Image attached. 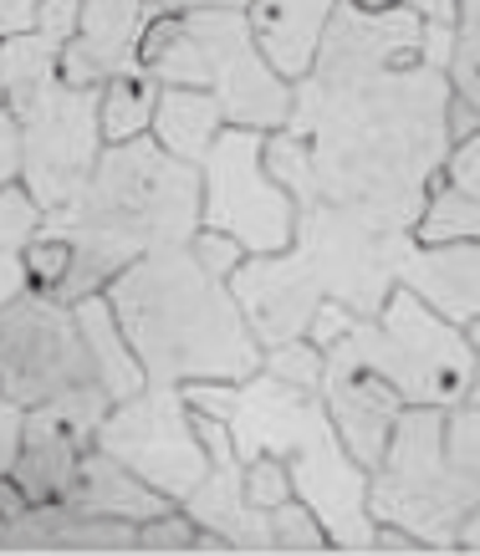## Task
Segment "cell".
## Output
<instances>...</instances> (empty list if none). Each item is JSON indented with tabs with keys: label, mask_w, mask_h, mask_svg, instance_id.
I'll return each instance as SVG.
<instances>
[{
	"label": "cell",
	"mask_w": 480,
	"mask_h": 556,
	"mask_svg": "<svg viewBox=\"0 0 480 556\" xmlns=\"http://www.w3.org/2000/svg\"><path fill=\"white\" fill-rule=\"evenodd\" d=\"M189 245H194V255H200L215 276H225V281H230V270L245 261V251H240L236 236H225V230H205V225H200V236L189 240Z\"/></svg>",
	"instance_id": "836d02e7"
},
{
	"label": "cell",
	"mask_w": 480,
	"mask_h": 556,
	"mask_svg": "<svg viewBox=\"0 0 480 556\" xmlns=\"http://www.w3.org/2000/svg\"><path fill=\"white\" fill-rule=\"evenodd\" d=\"M450 72L409 62L353 77L307 72L292 87L287 134L307 138L327 204L414 230L450 159Z\"/></svg>",
	"instance_id": "6da1fadb"
},
{
	"label": "cell",
	"mask_w": 480,
	"mask_h": 556,
	"mask_svg": "<svg viewBox=\"0 0 480 556\" xmlns=\"http://www.w3.org/2000/svg\"><path fill=\"white\" fill-rule=\"evenodd\" d=\"M108 302L149 383H245L261 372L256 342L225 276L194 245H159L108 281Z\"/></svg>",
	"instance_id": "3957f363"
},
{
	"label": "cell",
	"mask_w": 480,
	"mask_h": 556,
	"mask_svg": "<svg viewBox=\"0 0 480 556\" xmlns=\"http://www.w3.org/2000/svg\"><path fill=\"white\" fill-rule=\"evenodd\" d=\"M92 444L123 459L134 475H143L154 490H164L174 506L210 470L205 439L194 434V414H189L185 393L174 383H143L134 399L113 404L98 424Z\"/></svg>",
	"instance_id": "7c38bea8"
},
{
	"label": "cell",
	"mask_w": 480,
	"mask_h": 556,
	"mask_svg": "<svg viewBox=\"0 0 480 556\" xmlns=\"http://www.w3.org/2000/svg\"><path fill=\"white\" fill-rule=\"evenodd\" d=\"M399 287H409L425 306L445 321L470 327L480 317V240H450V245H419L399 270Z\"/></svg>",
	"instance_id": "2e32d148"
},
{
	"label": "cell",
	"mask_w": 480,
	"mask_h": 556,
	"mask_svg": "<svg viewBox=\"0 0 480 556\" xmlns=\"http://www.w3.org/2000/svg\"><path fill=\"white\" fill-rule=\"evenodd\" d=\"M399 5H409L419 21H440V26H455V11H460V0H399Z\"/></svg>",
	"instance_id": "7bdbcfd3"
},
{
	"label": "cell",
	"mask_w": 480,
	"mask_h": 556,
	"mask_svg": "<svg viewBox=\"0 0 480 556\" xmlns=\"http://www.w3.org/2000/svg\"><path fill=\"white\" fill-rule=\"evenodd\" d=\"M149 11L143 0H83L77 36L56 51V77L72 87H108L113 77H134L138 41H143Z\"/></svg>",
	"instance_id": "9a60e30c"
},
{
	"label": "cell",
	"mask_w": 480,
	"mask_h": 556,
	"mask_svg": "<svg viewBox=\"0 0 480 556\" xmlns=\"http://www.w3.org/2000/svg\"><path fill=\"white\" fill-rule=\"evenodd\" d=\"M358 5H368V11H383V5H399V0H358Z\"/></svg>",
	"instance_id": "bcb514c9"
},
{
	"label": "cell",
	"mask_w": 480,
	"mask_h": 556,
	"mask_svg": "<svg viewBox=\"0 0 480 556\" xmlns=\"http://www.w3.org/2000/svg\"><path fill=\"white\" fill-rule=\"evenodd\" d=\"M450 87L480 113V0H460L455 11V51H450Z\"/></svg>",
	"instance_id": "484cf974"
},
{
	"label": "cell",
	"mask_w": 480,
	"mask_h": 556,
	"mask_svg": "<svg viewBox=\"0 0 480 556\" xmlns=\"http://www.w3.org/2000/svg\"><path fill=\"white\" fill-rule=\"evenodd\" d=\"M0 546H5V516H0Z\"/></svg>",
	"instance_id": "c3c4849f"
},
{
	"label": "cell",
	"mask_w": 480,
	"mask_h": 556,
	"mask_svg": "<svg viewBox=\"0 0 480 556\" xmlns=\"http://www.w3.org/2000/svg\"><path fill=\"white\" fill-rule=\"evenodd\" d=\"M455 546H460V552H480V506L460 521V536H455Z\"/></svg>",
	"instance_id": "ee69618b"
},
{
	"label": "cell",
	"mask_w": 480,
	"mask_h": 556,
	"mask_svg": "<svg viewBox=\"0 0 480 556\" xmlns=\"http://www.w3.org/2000/svg\"><path fill=\"white\" fill-rule=\"evenodd\" d=\"M194 541H200V526L185 506L159 510L154 521L138 526V552H194Z\"/></svg>",
	"instance_id": "4dcf8cb0"
},
{
	"label": "cell",
	"mask_w": 480,
	"mask_h": 556,
	"mask_svg": "<svg viewBox=\"0 0 480 556\" xmlns=\"http://www.w3.org/2000/svg\"><path fill=\"white\" fill-rule=\"evenodd\" d=\"M450 51H455V26H440V21H425V41H419V62L425 67L450 72Z\"/></svg>",
	"instance_id": "f35d334b"
},
{
	"label": "cell",
	"mask_w": 480,
	"mask_h": 556,
	"mask_svg": "<svg viewBox=\"0 0 480 556\" xmlns=\"http://www.w3.org/2000/svg\"><path fill=\"white\" fill-rule=\"evenodd\" d=\"M240 480H245V495H251V506L261 510H276L281 501H292V470L281 465L276 455H251L240 459Z\"/></svg>",
	"instance_id": "f546056e"
},
{
	"label": "cell",
	"mask_w": 480,
	"mask_h": 556,
	"mask_svg": "<svg viewBox=\"0 0 480 556\" xmlns=\"http://www.w3.org/2000/svg\"><path fill=\"white\" fill-rule=\"evenodd\" d=\"M480 506V475L450 455L445 408L409 404L399 414L389 450L368 475V516L378 526H399L429 546L450 552L460 521Z\"/></svg>",
	"instance_id": "8992f818"
},
{
	"label": "cell",
	"mask_w": 480,
	"mask_h": 556,
	"mask_svg": "<svg viewBox=\"0 0 480 556\" xmlns=\"http://www.w3.org/2000/svg\"><path fill=\"white\" fill-rule=\"evenodd\" d=\"M103 87H72L62 77L41 87L21 108V185L41 204V215H56L62 204L87 185L98 169L108 138H103Z\"/></svg>",
	"instance_id": "8fae6325"
},
{
	"label": "cell",
	"mask_w": 480,
	"mask_h": 556,
	"mask_svg": "<svg viewBox=\"0 0 480 556\" xmlns=\"http://www.w3.org/2000/svg\"><path fill=\"white\" fill-rule=\"evenodd\" d=\"M296 255L312 266L327 302L348 306L358 321H374L399 287V270L414 251V230H389L374 219L338 210L327 200L296 204Z\"/></svg>",
	"instance_id": "ba28073f"
},
{
	"label": "cell",
	"mask_w": 480,
	"mask_h": 556,
	"mask_svg": "<svg viewBox=\"0 0 480 556\" xmlns=\"http://www.w3.org/2000/svg\"><path fill=\"white\" fill-rule=\"evenodd\" d=\"M261 128H220L200 159V225L240 240L245 255L287 251L296 236L292 194L266 174Z\"/></svg>",
	"instance_id": "30bf717a"
},
{
	"label": "cell",
	"mask_w": 480,
	"mask_h": 556,
	"mask_svg": "<svg viewBox=\"0 0 480 556\" xmlns=\"http://www.w3.org/2000/svg\"><path fill=\"white\" fill-rule=\"evenodd\" d=\"M72 266V245L62 236H47V230H36V240L26 245V270H31V287L36 291H52Z\"/></svg>",
	"instance_id": "1f68e13d"
},
{
	"label": "cell",
	"mask_w": 480,
	"mask_h": 556,
	"mask_svg": "<svg viewBox=\"0 0 480 556\" xmlns=\"http://www.w3.org/2000/svg\"><path fill=\"white\" fill-rule=\"evenodd\" d=\"M225 128V108L210 87H164L154 108V128L149 134L185 164H200L210 153V143Z\"/></svg>",
	"instance_id": "ffe728a7"
},
{
	"label": "cell",
	"mask_w": 480,
	"mask_h": 556,
	"mask_svg": "<svg viewBox=\"0 0 480 556\" xmlns=\"http://www.w3.org/2000/svg\"><path fill=\"white\" fill-rule=\"evenodd\" d=\"M266 174H271L276 185L292 194V204H312V200H323V189H317V169H312V149H307V138H296V134H266Z\"/></svg>",
	"instance_id": "d4e9b609"
},
{
	"label": "cell",
	"mask_w": 480,
	"mask_h": 556,
	"mask_svg": "<svg viewBox=\"0 0 480 556\" xmlns=\"http://www.w3.org/2000/svg\"><path fill=\"white\" fill-rule=\"evenodd\" d=\"M414 240L419 245H450V240H480V200H470L465 189L445 185L429 189L425 210L414 219Z\"/></svg>",
	"instance_id": "cb8c5ba5"
},
{
	"label": "cell",
	"mask_w": 480,
	"mask_h": 556,
	"mask_svg": "<svg viewBox=\"0 0 480 556\" xmlns=\"http://www.w3.org/2000/svg\"><path fill=\"white\" fill-rule=\"evenodd\" d=\"M52 77H56V47H47L36 31L0 36V87H5V108L11 113H21Z\"/></svg>",
	"instance_id": "7402d4cb"
},
{
	"label": "cell",
	"mask_w": 480,
	"mask_h": 556,
	"mask_svg": "<svg viewBox=\"0 0 480 556\" xmlns=\"http://www.w3.org/2000/svg\"><path fill=\"white\" fill-rule=\"evenodd\" d=\"M77 21H83V0H36V26L31 31L47 41V47H67L77 36Z\"/></svg>",
	"instance_id": "d6a6232c"
},
{
	"label": "cell",
	"mask_w": 480,
	"mask_h": 556,
	"mask_svg": "<svg viewBox=\"0 0 480 556\" xmlns=\"http://www.w3.org/2000/svg\"><path fill=\"white\" fill-rule=\"evenodd\" d=\"M230 291H236V302L261 348H281L292 338H307L317 306L327 302L312 266L296 255V245L271 255H245L230 270Z\"/></svg>",
	"instance_id": "4fadbf2b"
},
{
	"label": "cell",
	"mask_w": 480,
	"mask_h": 556,
	"mask_svg": "<svg viewBox=\"0 0 480 556\" xmlns=\"http://www.w3.org/2000/svg\"><path fill=\"white\" fill-rule=\"evenodd\" d=\"M271 531H276V552H327L332 536L323 531V521L312 516L307 501H281L271 510Z\"/></svg>",
	"instance_id": "83f0119b"
},
{
	"label": "cell",
	"mask_w": 480,
	"mask_h": 556,
	"mask_svg": "<svg viewBox=\"0 0 480 556\" xmlns=\"http://www.w3.org/2000/svg\"><path fill=\"white\" fill-rule=\"evenodd\" d=\"M0 98H5V87H0Z\"/></svg>",
	"instance_id": "681fc988"
},
{
	"label": "cell",
	"mask_w": 480,
	"mask_h": 556,
	"mask_svg": "<svg viewBox=\"0 0 480 556\" xmlns=\"http://www.w3.org/2000/svg\"><path fill=\"white\" fill-rule=\"evenodd\" d=\"M465 338H470V348H476V353H480V317L470 321V327H465Z\"/></svg>",
	"instance_id": "f6af8a7d"
},
{
	"label": "cell",
	"mask_w": 480,
	"mask_h": 556,
	"mask_svg": "<svg viewBox=\"0 0 480 556\" xmlns=\"http://www.w3.org/2000/svg\"><path fill=\"white\" fill-rule=\"evenodd\" d=\"M41 230L72 245L67 276L47 296L77 306L92 291H108L138 255L200 236V164L174 159L154 134L108 143L87 185L41 219Z\"/></svg>",
	"instance_id": "7a4b0ae2"
},
{
	"label": "cell",
	"mask_w": 480,
	"mask_h": 556,
	"mask_svg": "<svg viewBox=\"0 0 480 556\" xmlns=\"http://www.w3.org/2000/svg\"><path fill=\"white\" fill-rule=\"evenodd\" d=\"M230 439L240 459L276 455L292 470L296 501L312 506L332 546L374 552L378 521L368 516V470L343 450L323 393L281 383L271 372H251L245 383H236Z\"/></svg>",
	"instance_id": "277c9868"
},
{
	"label": "cell",
	"mask_w": 480,
	"mask_h": 556,
	"mask_svg": "<svg viewBox=\"0 0 480 556\" xmlns=\"http://www.w3.org/2000/svg\"><path fill=\"white\" fill-rule=\"evenodd\" d=\"M21 439H26V404H16V399L0 393V480L16 470Z\"/></svg>",
	"instance_id": "e575fe53"
},
{
	"label": "cell",
	"mask_w": 480,
	"mask_h": 556,
	"mask_svg": "<svg viewBox=\"0 0 480 556\" xmlns=\"http://www.w3.org/2000/svg\"><path fill=\"white\" fill-rule=\"evenodd\" d=\"M470 399L480 404V363H476V383H470Z\"/></svg>",
	"instance_id": "7dc6e473"
},
{
	"label": "cell",
	"mask_w": 480,
	"mask_h": 556,
	"mask_svg": "<svg viewBox=\"0 0 480 556\" xmlns=\"http://www.w3.org/2000/svg\"><path fill=\"white\" fill-rule=\"evenodd\" d=\"M77 327H83L87 348H92V363H98V378H103L108 399H113V404L134 399L149 378H143V363H138L134 348H128V338H123V327H118V317H113L108 291H92V296H83V302H77Z\"/></svg>",
	"instance_id": "44dd1931"
},
{
	"label": "cell",
	"mask_w": 480,
	"mask_h": 556,
	"mask_svg": "<svg viewBox=\"0 0 480 556\" xmlns=\"http://www.w3.org/2000/svg\"><path fill=\"white\" fill-rule=\"evenodd\" d=\"M445 179L455 189H465L470 200H480V134H470L465 143H455V149H450Z\"/></svg>",
	"instance_id": "d590c367"
},
{
	"label": "cell",
	"mask_w": 480,
	"mask_h": 556,
	"mask_svg": "<svg viewBox=\"0 0 480 556\" xmlns=\"http://www.w3.org/2000/svg\"><path fill=\"white\" fill-rule=\"evenodd\" d=\"M72 510H83V516H113V521H154L159 510H169L174 501L164 490H154L143 475H134L123 459H113L108 450H87L77 475H72L67 495H62Z\"/></svg>",
	"instance_id": "d6986e66"
},
{
	"label": "cell",
	"mask_w": 480,
	"mask_h": 556,
	"mask_svg": "<svg viewBox=\"0 0 480 556\" xmlns=\"http://www.w3.org/2000/svg\"><path fill=\"white\" fill-rule=\"evenodd\" d=\"M87 388H103V378L77 327V306L56 302L47 291H26L11 306H0V393L5 399L36 408L87 393Z\"/></svg>",
	"instance_id": "9c48e42d"
},
{
	"label": "cell",
	"mask_w": 480,
	"mask_h": 556,
	"mask_svg": "<svg viewBox=\"0 0 480 556\" xmlns=\"http://www.w3.org/2000/svg\"><path fill=\"white\" fill-rule=\"evenodd\" d=\"M31 291V270H26V251H0V306H11L16 296Z\"/></svg>",
	"instance_id": "74e56055"
},
{
	"label": "cell",
	"mask_w": 480,
	"mask_h": 556,
	"mask_svg": "<svg viewBox=\"0 0 480 556\" xmlns=\"http://www.w3.org/2000/svg\"><path fill=\"white\" fill-rule=\"evenodd\" d=\"M323 357L358 363V368L389 378L404 404H429V408L460 404L470 383H476V363H480V353L465 338V327L445 321L409 287L389 291V302H383V312L374 321L353 317V327L332 348H323Z\"/></svg>",
	"instance_id": "52a82bcc"
},
{
	"label": "cell",
	"mask_w": 480,
	"mask_h": 556,
	"mask_svg": "<svg viewBox=\"0 0 480 556\" xmlns=\"http://www.w3.org/2000/svg\"><path fill=\"white\" fill-rule=\"evenodd\" d=\"M21 118L11 108H0V189L21 179Z\"/></svg>",
	"instance_id": "8d00e7d4"
},
{
	"label": "cell",
	"mask_w": 480,
	"mask_h": 556,
	"mask_svg": "<svg viewBox=\"0 0 480 556\" xmlns=\"http://www.w3.org/2000/svg\"><path fill=\"white\" fill-rule=\"evenodd\" d=\"M374 552H389V556H414V552H429L419 536L399 531V526H378L374 531Z\"/></svg>",
	"instance_id": "60d3db41"
},
{
	"label": "cell",
	"mask_w": 480,
	"mask_h": 556,
	"mask_svg": "<svg viewBox=\"0 0 480 556\" xmlns=\"http://www.w3.org/2000/svg\"><path fill=\"white\" fill-rule=\"evenodd\" d=\"M138 67L159 87H210L230 128H287L292 83L261 56L245 11H185L143 26Z\"/></svg>",
	"instance_id": "5b68a950"
},
{
	"label": "cell",
	"mask_w": 480,
	"mask_h": 556,
	"mask_svg": "<svg viewBox=\"0 0 480 556\" xmlns=\"http://www.w3.org/2000/svg\"><path fill=\"white\" fill-rule=\"evenodd\" d=\"M179 506L194 516L200 531L230 541V552H276V531H271V510L251 506L245 480H240V459L210 465L205 480L189 490Z\"/></svg>",
	"instance_id": "e0dca14e"
},
{
	"label": "cell",
	"mask_w": 480,
	"mask_h": 556,
	"mask_svg": "<svg viewBox=\"0 0 480 556\" xmlns=\"http://www.w3.org/2000/svg\"><path fill=\"white\" fill-rule=\"evenodd\" d=\"M470 134H480V113L470 108V102L450 98V143H465Z\"/></svg>",
	"instance_id": "b9f144b4"
},
{
	"label": "cell",
	"mask_w": 480,
	"mask_h": 556,
	"mask_svg": "<svg viewBox=\"0 0 480 556\" xmlns=\"http://www.w3.org/2000/svg\"><path fill=\"white\" fill-rule=\"evenodd\" d=\"M154 108H159V83L143 72V77H113L103 87V108H98V118H103V138L108 143H128V138L149 134L154 128Z\"/></svg>",
	"instance_id": "603a6c76"
},
{
	"label": "cell",
	"mask_w": 480,
	"mask_h": 556,
	"mask_svg": "<svg viewBox=\"0 0 480 556\" xmlns=\"http://www.w3.org/2000/svg\"><path fill=\"white\" fill-rule=\"evenodd\" d=\"M332 5L338 0H251L245 5V21H251V36H256L261 56L292 87L317 62V47H323Z\"/></svg>",
	"instance_id": "ac0fdd59"
},
{
	"label": "cell",
	"mask_w": 480,
	"mask_h": 556,
	"mask_svg": "<svg viewBox=\"0 0 480 556\" xmlns=\"http://www.w3.org/2000/svg\"><path fill=\"white\" fill-rule=\"evenodd\" d=\"M41 204L26 194V185H5L0 189V251H26L41 230Z\"/></svg>",
	"instance_id": "f1b7e54d"
},
{
	"label": "cell",
	"mask_w": 480,
	"mask_h": 556,
	"mask_svg": "<svg viewBox=\"0 0 480 556\" xmlns=\"http://www.w3.org/2000/svg\"><path fill=\"white\" fill-rule=\"evenodd\" d=\"M323 404L332 414V429L343 439V450L374 475V465L389 450L399 414L409 408L399 399V388L389 378H378V372L358 368V363L323 357Z\"/></svg>",
	"instance_id": "5bb4252c"
},
{
	"label": "cell",
	"mask_w": 480,
	"mask_h": 556,
	"mask_svg": "<svg viewBox=\"0 0 480 556\" xmlns=\"http://www.w3.org/2000/svg\"><path fill=\"white\" fill-rule=\"evenodd\" d=\"M36 26V0H0V36H21Z\"/></svg>",
	"instance_id": "ab89813d"
},
{
	"label": "cell",
	"mask_w": 480,
	"mask_h": 556,
	"mask_svg": "<svg viewBox=\"0 0 480 556\" xmlns=\"http://www.w3.org/2000/svg\"><path fill=\"white\" fill-rule=\"evenodd\" d=\"M261 372H271V378H281L292 388H307V393H323V348L312 338H292L281 348H266Z\"/></svg>",
	"instance_id": "4316f807"
}]
</instances>
